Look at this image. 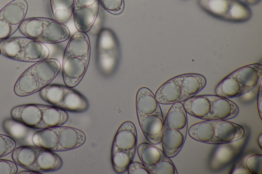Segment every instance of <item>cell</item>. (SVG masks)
<instances>
[{"label": "cell", "mask_w": 262, "mask_h": 174, "mask_svg": "<svg viewBox=\"0 0 262 174\" xmlns=\"http://www.w3.org/2000/svg\"><path fill=\"white\" fill-rule=\"evenodd\" d=\"M90 41L86 33L75 32L66 46L62 64V73L65 85L73 88L84 77L90 61Z\"/></svg>", "instance_id": "1"}, {"label": "cell", "mask_w": 262, "mask_h": 174, "mask_svg": "<svg viewBox=\"0 0 262 174\" xmlns=\"http://www.w3.org/2000/svg\"><path fill=\"white\" fill-rule=\"evenodd\" d=\"M136 110L140 129L148 142L161 143L164 119L159 103L147 87L138 89L136 96Z\"/></svg>", "instance_id": "2"}, {"label": "cell", "mask_w": 262, "mask_h": 174, "mask_svg": "<svg viewBox=\"0 0 262 174\" xmlns=\"http://www.w3.org/2000/svg\"><path fill=\"white\" fill-rule=\"evenodd\" d=\"M187 113L204 120H227L236 116L238 107L217 95H194L181 102Z\"/></svg>", "instance_id": "3"}, {"label": "cell", "mask_w": 262, "mask_h": 174, "mask_svg": "<svg viewBox=\"0 0 262 174\" xmlns=\"http://www.w3.org/2000/svg\"><path fill=\"white\" fill-rule=\"evenodd\" d=\"M12 118L33 129H44L62 126L68 120L66 111L39 104L16 106L11 111Z\"/></svg>", "instance_id": "4"}, {"label": "cell", "mask_w": 262, "mask_h": 174, "mask_svg": "<svg viewBox=\"0 0 262 174\" xmlns=\"http://www.w3.org/2000/svg\"><path fill=\"white\" fill-rule=\"evenodd\" d=\"M193 139L202 143L224 144L242 139L245 130L240 125L227 120H205L192 125L187 131Z\"/></svg>", "instance_id": "5"}, {"label": "cell", "mask_w": 262, "mask_h": 174, "mask_svg": "<svg viewBox=\"0 0 262 174\" xmlns=\"http://www.w3.org/2000/svg\"><path fill=\"white\" fill-rule=\"evenodd\" d=\"M61 64L55 58H47L28 68L19 76L14 86V92L19 96L34 94L50 84L61 69Z\"/></svg>", "instance_id": "6"}, {"label": "cell", "mask_w": 262, "mask_h": 174, "mask_svg": "<svg viewBox=\"0 0 262 174\" xmlns=\"http://www.w3.org/2000/svg\"><path fill=\"white\" fill-rule=\"evenodd\" d=\"M201 74L189 73L174 77L164 83L155 94L159 104L168 105L182 102L200 92L206 85Z\"/></svg>", "instance_id": "7"}, {"label": "cell", "mask_w": 262, "mask_h": 174, "mask_svg": "<svg viewBox=\"0 0 262 174\" xmlns=\"http://www.w3.org/2000/svg\"><path fill=\"white\" fill-rule=\"evenodd\" d=\"M187 113L181 102L173 104L163 122L161 135L163 151L168 157L176 156L182 148L187 134Z\"/></svg>", "instance_id": "8"}, {"label": "cell", "mask_w": 262, "mask_h": 174, "mask_svg": "<svg viewBox=\"0 0 262 174\" xmlns=\"http://www.w3.org/2000/svg\"><path fill=\"white\" fill-rule=\"evenodd\" d=\"M85 134L71 127L55 126L42 129L34 133V145L53 151L61 152L75 149L85 142Z\"/></svg>", "instance_id": "9"}, {"label": "cell", "mask_w": 262, "mask_h": 174, "mask_svg": "<svg viewBox=\"0 0 262 174\" xmlns=\"http://www.w3.org/2000/svg\"><path fill=\"white\" fill-rule=\"evenodd\" d=\"M262 76V65L254 63L242 67L223 79L216 86L215 93L231 98L243 95L255 87Z\"/></svg>", "instance_id": "10"}, {"label": "cell", "mask_w": 262, "mask_h": 174, "mask_svg": "<svg viewBox=\"0 0 262 174\" xmlns=\"http://www.w3.org/2000/svg\"><path fill=\"white\" fill-rule=\"evenodd\" d=\"M12 158L19 165L39 173L58 170L63 164L57 154L35 145H21L15 148Z\"/></svg>", "instance_id": "11"}, {"label": "cell", "mask_w": 262, "mask_h": 174, "mask_svg": "<svg viewBox=\"0 0 262 174\" xmlns=\"http://www.w3.org/2000/svg\"><path fill=\"white\" fill-rule=\"evenodd\" d=\"M137 144V134L131 121L123 122L117 131L111 149V161L115 172L124 173L133 161Z\"/></svg>", "instance_id": "12"}, {"label": "cell", "mask_w": 262, "mask_h": 174, "mask_svg": "<svg viewBox=\"0 0 262 174\" xmlns=\"http://www.w3.org/2000/svg\"><path fill=\"white\" fill-rule=\"evenodd\" d=\"M20 32L26 37L42 43H58L70 36L68 28L55 19L36 17L26 18L20 24Z\"/></svg>", "instance_id": "13"}, {"label": "cell", "mask_w": 262, "mask_h": 174, "mask_svg": "<svg viewBox=\"0 0 262 174\" xmlns=\"http://www.w3.org/2000/svg\"><path fill=\"white\" fill-rule=\"evenodd\" d=\"M1 54L17 61L36 62L47 59L50 51L43 43L27 37L9 38L0 42Z\"/></svg>", "instance_id": "14"}, {"label": "cell", "mask_w": 262, "mask_h": 174, "mask_svg": "<svg viewBox=\"0 0 262 174\" xmlns=\"http://www.w3.org/2000/svg\"><path fill=\"white\" fill-rule=\"evenodd\" d=\"M96 63L100 72L105 77L112 75L120 62L121 50L119 41L113 30L101 29L96 44Z\"/></svg>", "instance_id": "15"}, {"label": "cell", "mask_w": 262, "mask_h": 174, "mask_svg": "<svg viewBox=\"0 0 262 174\" xmlns=\"http://www.w3.org/2000/svg\"><path fill=\"white\" fill-rule=\"evenodd\" d=\"M39 95L46 102L65 111L80 113L89 107L83 95L66 85L50 84L39 91Z\"/></svg>", "instance_id": "16"}, {"label": "cell", "mask_w": 262, "mask_h": 174, "mask_svg": "<svg viewBox=\"0 0 262 174\" xmlns=\"http://www.w3.org/2000/svg\"><path fill=\"white\" fill-rule=\"evenodd\" d=\"M198 3L209 15L229 22H245L252 16L250 8L239 0H198Z\"/></svg>", "instance_id": "17"}, {"label": "cell", "mask_w": 262, "mask_h": 174, "mask_svg": "<svg viewBox=\"0 0 262 174\" xmlns=\"http://www.w3.org/2000/svg\"><path fill=\"white\" fill-rule=\"evenodd\" d=\"M138 156L149 174H177L170 158L150 143L143 142L137 147Z\"/></svg>", "instance_id": "18"}, {"label": "cell", "mask_w": 262, "mask_h": 174, "mask_svg": "<svg viewBox=\"0 0 262 174\" xmlns=\"http://www.w3.org/2000/svg\"><path fill=\"white\" fill-rule=\"evenodd\" d=\"M28 7L26 0H12L0 10V42L10 38L19 29Z\"/></svg>", "instance_id": "19"}, {"label": "cell", "mask_w": 262, "mask_h": 174, "mask_svg": "<svg viewBox=\"0 0 262 174\" xmlns=\"http://www.w3.org/2000/svg\"><path fill=\"white\" fill-rule=\"evenodd\" d=\"M99 0H74L72 14L78 31L86 33L95 23L99 9Z\"/></svg>", "instance_id": "20"}, {"label": "cell", "mask_w": 262, "mask_h": 174, "mask_svg": "<svg viewBox=\"0 0 262 174\" xmlns=\"http://www.w3.org/2000/svg\"><path fill=\"white\" fill-rule=\"evenodd\" d=\"M3 128L16 143L23 145H34L32 140L34 133L31 128L13 118L5 119L3 122Z\"/></svg>", "instance_id": "21"}, {"label": "cell", "mask_w": 262, "mask_h": 174, "mask_svg": "<svg viewBox=\"0 0 262 174\" xmlns=\"http://www.w3.org/2000/svg\"><path fill=\"white\" fill-rule=\"evenodd\" d=\"M54 19L64 23L72 15L74 0H50Z\"/></svg>", "instance_id": "22"}, {"label": "cell", "mask_w": 262, "mask_h": 174, "mask_svg": "<svg viewBox=\"0 0 262 174\" xmlns=\"http://www.w3.org/2000/svg\"><path fill=\"white\" fill-rule=\"evenodd\" d=\"M245 166L249 173H262V155L254 154L247 157L245 160Z\"/></svg>", "instance_id": "23"}, {"label": "cell", "mask_w": 262, "mask_h": 174, "mask_svg": "<svg viewBox=\"0 0 262 174\" xmlns=\"http://www.w3.org/2000/svg\"><path fill=\"white\" fill-rule=\"evenodd\" d=\"M99 3L106 11L114 15L120 14L124 8V0H99Z\"/></svg>", "instance_id": "24"}, {"label": "cell", "mask_w": 262, "mask_h": 174, "mask_svg": "<svg viewBox=\"0 0 262 174\" xmlns=\"http://www.w3.org/2000/svg\"><path fill=\"white\" fill-rule=\"evenodd\" d=\"M16 144L15 141L9 135L0 134V158L12 152Z\"/></svg>", "instance_id": "25"}, {"label": "cell", "mask_w": 262, "mask_h": 174, "mask_svg": "<svg viewBox=\"0 0 262 174\" xmlns=\"http://www.w3.org/2000/svg\"><path fill=\"white\" fill-rule=\"evenodd\" d=\"M17 166L12 161L0 159V174H15Z\"/></svg>", "instance_id": "26"}, {"label": "cell", "mask_w": 262, "mask_h": 174, "mask_svg": "<svg viewBox=\"0 0 262 174\" xmlns=\"http://www.w3.org/2000/svg\"><path fill=\"white\" fill-rule=\"evenodd\" d=\"M127 170L128 174H149L144 165L138 162L132 161Z\"/></svg>", "instance_id": "27"}, {"label": "cell", "mask_w": 262, "mask_h": 174, "mask_svg": "<svg viewBox=\"0 0 262 174\" xmlns=\"http://www.w3.org/2000/svg\"><path fill=\"white\" fill-rule=\"evenodd\" d=\"M261 80L259 82V86L257 92V105L258 114L260 119H261V103H262V92H261Z\"/></svg>", "instance_id": "28"}, {"label": "cell", "mask_w": 262, "mask_h": 174, "mask_svg": "<svg viewBox=\"0 0 262 174\" xmlns=\"http://www.w3.org/2000/svg\"><path fill=\"white\" fill-rule=\"evenodd\" d=\"M18 173L20 174H25V173H27V174H28V173H39L36 171H33V170H29L28 169V170H24V171H21L20 172H18Z\"/></svg>", "instance_id": "29"}, {"label": "cell", "mask_w": 262, "mask_h": 174, "mask_svg": "<svg viewBox=\"0 0 262 174\" xmlns=\"http://www.w3.org/2000/svg\"><path fill=\"white\" fill-rule=\"evenodd\" d=\"M258 144L260 148H262V134H260L257 139Z\"/></svg>", "instance_id": "30"}, {"label": "cell", "mask_w": 262, "mask_h": 174, "mask_svg": "<svg viewBox=\"0 0 262 174\" xmlns=\"http://www.w3.org/2000/svg\"><path fill=\"white\" fill-rule=\"evenodd\" d=\"M0 54H1V51H0Z\"/></svg>", "instance_id": "31"}]
</instances>
